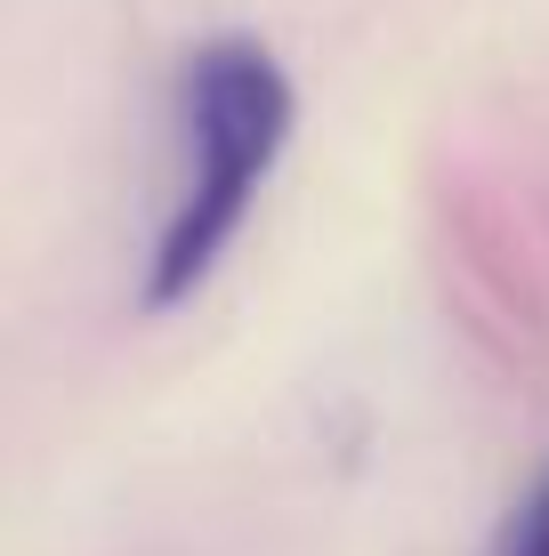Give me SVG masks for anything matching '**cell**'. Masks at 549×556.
I'll return each mask as SVG.
<instances>
[{
    "instance_id": "cell-1",
    "label": "cell",
    "mask_w": 549,
    "mask_h": 556,
    "mask_svg": "<svg viewBox=\"0 0 549 556\" xmlns=\"http://www.w3.org/2000/svg\"><path fill=\"white\" fill-rule=\"evenodd\" d=\"M299 89L291 65L259 33H211L178 65V186L154 226V251L138 275V306L170 315L219 275V258L242 242L267 178L291 153Z\"/></svg>"
},
{
    "instance_id": "cell-2",
    "label": "cell",
    "mask_w": 549,
    "mask_h": 556,
    "mask_svg": "<svg viewBox=\"0 0 549 556\" xmlns=\"http://www.w3.org/2000/svg\"><path fill=\"white\" fill-rule=\"evenodd\" d=\"M494 556H549V468L525 484V501L509 508V525H501V541Z\"/></svg>"
}]
</instances>
